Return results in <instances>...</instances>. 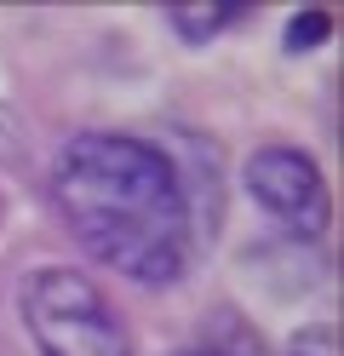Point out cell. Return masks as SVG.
Returning a JSON list of instances; mask_svg holds the SVG:
<instances>
[{
    "label": "cell",
    "mask_w": 344,
    "mask_h": 356,
    "mask_svg": "<svg viewBox=\"0 0 344 356\" xmlns=\"http://www.w3.org/2000/svg\"><path fill=\"white\" fill-rule=\"evenodd\" d=\"M75 241L138 287H172L190 264V195L178 167L132 132H75L52 172Z\"/></svg>",
    "instance_id": "cell-1"
},
{
    "label": "cell",
    "mask_w": 344,
    "mask_h": 356,
    "mask_svg": "<svg viewBox=\"0 0 344 356\" xmlns=\"http://www.w3.org/2000/svg\"><path fill=\"white\" fill-rule=\"evenodd\" d=\"M23 327L40 356H132V339L92 276L46 264L23 282Z\"/></svg>",
    "instance_id": "cell-2"
},
{
    "label": "cell",
    "mask_w": 344,
    "mask_h": 356,
    "mask_svg": "<svg viewBox=\"0 0 344 356\" xmlns=\"http://www.w3.org/2000/svg\"><path fill=\"white\" fill-rule=\"evenodd\" d=\"M247 195L259 202L275 225H281L287 236H304L316 241L321 230H327V178H321V167L310 161L304 149H293V144H264V149H252L247 155Z\"/></svg>",
    "instance_id": "cell-3"
},
{
    "label": "cell",
    "mask_w": 344,
    "mask_h": 356,
    "mask_svg": "<svg viewBox=\"0 0 344 356\" xmlns=\"http://www.w3.org/2000/svg\"><path fill=\"white\" fill-rule=\"evenodd\" d=\"M236 6H172V29L190 40V47H201V40H213L218 29H229L236 24Z\"/></svg>",
    "instance_id": "cell-4"
},
{
    "label": "cell",
    "mask_w": 344,
    "mask_h": 356,
    "mask_svg": "<svg viewBox=\"0 0 344 356\" xmlns=\"http://www.w3.org/2000/svg\"><path fill=\"white\" fill-rule=\"evenodd\" d=\"M167 356H264V345L252 339V327H229V333H206V339H190Z\"/></svg>",
    "instance_id": "cell-5"
},
{
    "label": "cell",
    "mask_w": 344,
    "mask_h": 356,
    "mask_svg": "<svg viewBox=\"0 0 344 356\" xmlns=\"http://www.w3.org/2000/svg\"><path fill=\"white\" fill-rule=\"evenodd\" d=\"M327 35H333L327 12H293L287 29H281V47L287 52H316V47H327Z\"/></svg>",
    "instance_id": "cell-6"
},
{
    "label": "cell",
    "mask_w": 344,
    "mask_h": 356,
    "mask_svg": "<svg viewBox=\"0 0 344 356\" xmlns=\"http://www.w3.org/2000/svg\"><path fill=\"white\" fill-rule=\"evenodd\" d=\"M287 356H338V333H333L327 322L298 327V333H293V345H287Z\"/></svg>",
    "instance_id": "cell-7"
}]
</instances>
